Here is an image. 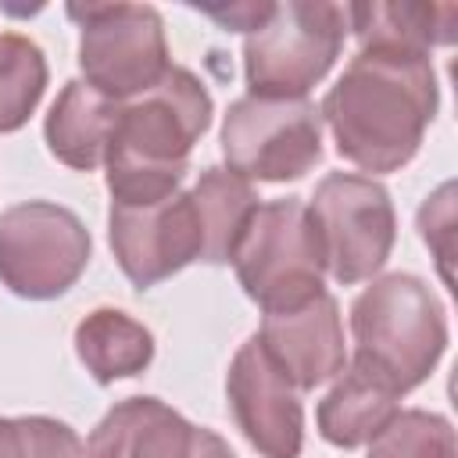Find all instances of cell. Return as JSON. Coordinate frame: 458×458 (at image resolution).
<instances>
[{"instance_id": "cell-21", "label": "cell", "mask_w": 458, "mask_h": 458, "mask_svg": "<svg viewBox=\"0 0 458 458\" xmlns=\"http://www.w3.org/2000/svg\"><path fill=\"white\" fill-rule=\"evenodd\" d=\"M0 458H82V440L50 415H0Z\"/></svg>"}, {"instance_id": "cell-17", "label": "cell", "mask_w": 458, "mask_h": 458, "mask_svg": "<svg viewBox=\"0 0 458 458\" xmlns=\"http://www.w3.org/2000/svg\"><path fill=\"white\" fill-rule=\"evenodd\" d=\"M75 354L97 383L140 376L154 361V336L118 308H97L75 326Z\"/></svg>"}, {"instance_id": "cell-19", "label": "cell", "mask_w": 458, "mask_h": 458, "mask_svg": "<svg viewBox=\"0 0 458 458\" xmlns=\"http://www.w3.org/2000/svg\"><path fill=\"white\" fill-rule=\"evenodd\" d=\"M47 89V57L21 32H0V136L21 129Z\"/></svg>"}, {"instance_id": "cell-4", "label": "cell", "mask_w": 458, "mask_h": 458, "mask_svg": "<svg viewBox=\"0 0 458 458\" xmlns=\"http://www.w3.org/2000/svg\"><path fill=\"white\" fill-rule=\"evenodd\" d=\"M347 36V14L329 0L272 4V14L243 39V79L250 97L308 100L326 79Z\"/></svg>"}, {"instance_id": "cell-23", "label": "cell", "mask_w": 458, "mask_h": 458, "mask_svg": "<svg viewBox=\"0 0 458 458\" xmlns=\"http://www.w3.org/2000/svg\"><path fill=\"white\" fill-rule=\"evenodd\" d=\"M200 14H208L211 21H218L222 29H233V32H254L268 14H272V4L268 0H243V4H204L197 7Z\"/></svg>"}, {"instance_id": "cell-22", "label": "cell", "mask_w": 458, "mask_h": 458, "mask_svg": "<svg viewBox=\"0 0 458 458\" xmlns=\"http://www.w3.org/2000/svg\"><path fill=\"white\" fill-rule=\"evenodd\" d=\"M419 233L429 243L444 283L451 286V258H454V182H444L419 208Z\"/></svg>"}, {"instance_id": "cell-7", "label": "cell", "mask_w": 458, "mask_h": 458, "mask_svg": "<svg viewBox=\"0 0 458 458\" xmlns=\"http://www.w3.org/2000/svg\"><path fill=\"white\" fill-rule=\"evenodd\" d=\"M326 272L340 286H354L372 279L397 240V215L394 200L383 182L358 172H329L308 204Z\"/></svg>"}, {"instance_id": "cell-15", "label": "cell", "mask_w": 458, "mask_h": 458, "mask_svg": "<svg viewBox=\"0 0 458 458\" xmlns=\"http://www.w3.org/2000/svg\"><path fill=\"white\" fill-rule=\"evenodd\" d=\"M122 104L97 93L93 86H86L82 79L64 82V89L57 93V100L47 111L43 122V136L50 154L79 172H93L104 165L111 136H114V122H118Z\"/></svg>"}, {"instance_id": "cell-24", "label": "cell", "mask_w": 458, "mask_h": 458, "mask_svg": "<svg viewBox=\"0 0 458 458\" xmlns=\"http://www.w3.org/2000/svg\"><path fill=\"white\" fill-rule=\"evenodd\" d=\"M190 458H236V454H233V447H229L218 433H211V429L197 426V437H193V451H190Z\"/></svg>"}, {"instance_id": "cell-5", "label": "cell", "mask_w": 458, "mask_h": 458, "mask_svg": "<svg viewBox=\"0 0 458 458\" xmlns=\"http://www.w3.org/2000/svg\"><path fill=\"white\" fill-rule=\"evenodd\" d=\"M236 279L261 311H286L318 297L326 276V254L304 200L258 204L236 254Z\"/></svg>"}, {"instance_id": "cell-16", "label": "cell", "mask_w": 458, "mask_h": 458, "mask_svg": "<svg viewBox=\"0 0 458 458\" xmlns=\"http://www.w3.org/2000/svg\"><path fill=\"white\" fill-rule=\"evenodd\" d=\"M347 29L358 36V47L390 43L411 50H433L458 39V7L454 4H347Z\"/></svg>"}, {"instance_id": "cell-14", "label": "cell", "mask_w": 458, "mask_h": 458, "mask_svg": "<svg viewBox=\"0 0 458 458\" xmlns=\"http://www.w3.org/2000/svg\"><path fill=\"white\" fill-rule=\"evenodd\" d=\"M401 390L365 358H351V365L340 372V379L333 383V390L318 401L315 422L322 440H329L333 447H361L369 444L401 408Z\"/></svg>"}, {"instance_id": "cell-6", "label": "cell", "mask_w": 458, "mask_h": 458, "mask_svg": "<svg viewBox=\"0 0 458 458\" xmlns=\"http://www.w3.org/2000/svg\"><path fill=\"white\" fill-rule=\"evenodd\" d=\"M79 25L82 82L125 104L150 93L172 68L165 21L147 4H68Z\"/></svg>"}, {"instance_id": "cell-13", "label": "cell", "mask_w": 458, "mask_h": 458, "mask_svg": "<svg viewBox=\"0 0 458 458\" xmlns=\"http://www.w3.org/2000/svg\"><path fill=\"white\" fill-rule=\"evenodd\" d=\"M197 426L157 397L118 401L89 433L86 458H190Z\"/></svg>"}, {"instance_id": "cell-1", "label": "cell", "mask_w": 458, "mask_h": 458, "mask_svg": "<svg viewBox=\"0 0 458 458\" xmlns=\"http://www.w3.org/2000/svg\"><path fill=\"white\" fill-rule=\"evenodd\" d=\"M437 104L440 89L426 50L369 43L329 86L318 118L344 161L379 175L404 168L419 154Z\"/></svg>"}, {"instance_id": "cell-18", "label": "cell", "mask_w": 458, "mask_h": 458, "mask_svg": "<svg viewBox=\"0 0 458 458\" xmlns=\"http://www.w3.org/2000/svg\"><path fill=\"white\" fill-rule=\"evenodd\" d=\"M193 204L204 225V261L208 265H229L254 211H258V193L254 186L229 172V168H204L200 179L193 182Z\"/></svg>"}, {"instance_id": "cell-11", "label": "cell", "mask_w": 458, "mask_h": 458, "mask_svg": "<svg viewBox=\"0 0 458 458\" xmlns=\"http://www.w3.org/2000/svg\"><path fill=\"white\" fill-rule=\"evenodd\" d=\"M229 411L261 458H297L304 447V408L297 386L250 336L229 361L225 376Z\"/></svg>"}, {"instance_id": "cell-2", "label": "cell", "mask_w": 458, "mask_h": 458, "mask_svg": "<svg viewBox=\"0 0 458 458\" xmlns=\"http://www.w3.org/2000/svg\"><path fill=\"white\" fill-rule=\"evenodd\" d=\"M215 114L204 82L172 64L143 97L125 100L104 157L111 204H157L186 179L190 150Z\"/></svg>"}, {"instance_id": "cell-3", "label": "cell", "mask_w": 458, "mask_h": 458, "mask_svg": "<svg viewBox=\"0 0 458 458\" xmlns=\"http://www.w3.org/2000/svg\"><path fill=\"white\" fill-rule=\"evenodd\" d=\"M354 354L376 365L401 394L429 379L447 347V311L411 272L372 279L351 301Z\"/></svg>"}, {"instance_id": "cell-10", "label": "cell", "mask_w": 458, "mask_h": 458, "mask_svg": "<svg viewBox=\"0 0 458 458\" xmlns=\"http://www.w3.org/2000/svg\"><path fill=\"white\" fill-rule=\"evenodd\" d=\"M107 240L118 268L140 290L204 261V225L190 190H175L157 204H111Z\"/></svg>"}, {"instance_id": "cell-20", "label": "cell", "mask_w": 458, "mask_h": 458, "mask_svg": "<svg viewBox=\"0 0 458 458\" xmlns=\"http://www.w3.org/2000/svg\"><path fill=\"white\" fill-rule=\"evenodd\" d=\"M365 458H458L454 429L437 411L404 408L369 440Z\"/></svg>"}, {"instance_id": "cell-8", "label": "cell", "mask_w": 458, "mask_h": 458, "mask_svg": "<svg viewBox=\"0 0 458 458\" xmlns=\"http://www.w3.org/2000/svg\"><path fill=\"white\" fill-rule=\"evenodd\" d=\"M89 229L72 208L25 200L0 215V283L25 301H50L89 265Z\"/></svg>"}, {"instance_id": "cell-12", "label": "cell", "mask_w": 458, "mask_h": 458, "mask_svg": "<svg viewBox=\"0 0 458 458\" xmlns=\"http://www.w3.org/2000/svg\"><path fill=\"white\" fill-rule=\"evenodd\" d=\"M254 336L297 390H315L344 372V322L329 290L297 308L268 311Z\"/></svg>"}, {"instance_id": "cell-9", "label": "cell", "mask_w": 458, "mask_h": 458, "mask_svg": "<svg viewBox=\"0 0 458 458\" xmlns=\"http://www.w3.org/2000/svg\"><path fill=\"white\" fill-rule=\"evenodd\" d=\"M222 157L247 182H290L322 157V118L311 100L240 97L222 118Z\"/></svg>"}]
</instances>
